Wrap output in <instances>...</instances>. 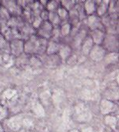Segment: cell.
Here are the masks:
<instances>
[{
	"label": "cell",
	"mask_w": 119,
	"mask_h": 132,
	"mask_svg": "<svg viewBox=\"0 0 119 132\" xmlns=\"http://www.w3.org/2000/svg\"><path fill=\"white\" fill-rule=\"evenodd\" d=\"M106 51L107 50L102 45H94L88 56L91 60H93L95 62H98L104 59L106 54Z\"/></svg>",
	"instance_id": "cell-1"
},
{
	"label": "cell",
	"mask_w": 119,
	"mask_h": 132,
	"mask_svg": "<svg viewBox=\"0 0 119 132\" xmlns=\"http://www.w3.org/2000/svg\"><path fill=\"white\" fill-rule=\"evenodd\" d=\"M53 26L49 21H43L41 26L38 29V35L44 39H49L52 37Z\"/></svg>",
	"instance_id": "cell-2"
},
{
	"label": "cell",
	"mask_w": 119,
	"mask_h": 132,
	"mask_svg": "<svg viewBox=\"0 0 119 132\" xmlns=\"http://www.w3.org/2000/svg\"><path fill=\"white\" fill-rule=\"evenodd\" d=\"M10 49L11 53L18 56L24 52V42L22 39H13L11 41Z\"/></svg>",
	"instance_id": "cell-3"
},
{
	"label": "cell",
	"mask_w": 119,
	"mask_h": 132,
	"mask_svg": "<svg viewBox=\"0 0 119 132\" xmlns=\"http://www.w3.org/2000/svg\"><path fill=\"white\" fill-rule=\"evenodd\" d=\"M90 37L93 40L95 45H103L106 37V34L101 29H95L91 30Z\"/></svg>",
	"instance_id": "cell-4"
},
{
	"label": "cell",
	"mask_w": 119,
	"mask_h": 132,
	"mask_svg": "<svg viewBox=\"0 0 119 132\" xmlns=\"http://www.w3.org/2000/svg\"><path fill=\"white\" fill-rule=\"evenodd\" d=\"M87 26L91 30H95V29H101V26H103V23L100 19V17L95 14H90L89 15L87 18Z\"/></svg>",
	"instance_id": "cell-5"
},
{
	"label": "cell",
	"mask_w": 119,
	"mask_h": 132,
	"mask_svg": "<svg viewBox=\"0 0 119 132\" xmlns=\"http://www.w3.org/2000/svg\"><path fill=\"white\" fill-rule=\"evenodd\" d=\"M22 125V119L21 116H15L7 120V127L12 130H17Z\"/></svg>",
	"instance_id": "cell-6"
},
{
	"label": "cell",
	"mask_w": 119,
	"mask_h": 132,
	"mask_svg": "<svg viewBox=\"0 0 119 132\" xmlns=\"http://www.w3.org/2000/svg\"><path fill=\"white\" fill-rule=\"evenodd\" d=\"M94 45L95 44L93 42V40L91 39L90 35L85 37L84 39L83 40V42H82V45H81V51L83 53V54L85 56H88L90 50L92 49Z\"/></svg>",
	"instance_id": "cell-7"
},
{
	"label": "cell",
	"mask_w": 119,
	"mask_h": 132,
	"mask_svg": "<svg viewBox=\"0 0 119 132\" xmlns=\"http://www.w3.org/2000/svg\"><path fill=\"white\" fill-rule=\"evenodd\" d=\"M84 3V11L87 14L90 15L96 14L98 4L95 2V0H85Z\"/></svg>",
	"instance_id": "cell-8"
},
{
	"label": "cell",
	"mask_w": 119,
	"mask_h": 132,
	"mask_svg": "<svg viewBox=\"0 0 119 132\" xmlns=\"http://www.w3.org/2000/svg\"><path fill=\"white\" fill-rule=\"evenodd\" d=\"M114 108V104L112 101L109 100H103L101 102V105H100V109H101L102 114L107 115L109 113H111Z\"/></svg>",
	"instance_id": "cell-9"
},
{
	"label": "cell",
	"mask_w": 119,
	"mask_h": 132,
	"mask_svg": "<svg viewBox=\"0 0 119 132\" xmlns=\"http://www.w3.org/2000/svg\"><path fill=\"white\" fill-rule=\"evenodd\" d=\"M57 54L62 60H67L71 55V48L67 45H60Z\"/></svg>",
	"instance_id": "cell-10"
},
{
	"label": "cell",
	"mask_w": 119,
	"mask_h": 132,
	"mask_svg": "<svg viewBox=\"0 0 119 132\" xmlns=\"http://www.w3.org/2000/svg\"><path fill=\"white\" fill-rule=\"evenodd\" d=\"M109 6V0H102L101 3H98L97 6L96 14L98 17L103 16L108 11Z\"/></svg>",
	"instance_id": "cell-11"
},
{
	"label": "cell",
	"mask_w": 119,
	"mask_h": 132,
	"mask_svg": "<svg viewBox=\"0 0 119 132\" xmlns=\"http://www.w3.org/2000/svg\"><path fill=\"white\" fill-rule=\"evenodd\" d=\"M60 46V44L57 42L55 40H52L47 44L45 51H46L48 55H54L58 53Z\"/></svg>",
	"instance_id": "cell-12"
},
{
	"label": "cell",
	"mask_w": 119,
	"mask_h": 132,
	"mask_svg": "<svg viewBox=\"0 0 119 132\" xmlns=\"http://www.w3.org/2000/svg\"><path fill=\"white\" fill-rule=\"evenodd\" d=\"M48 21L53 26H59L61 24V19L58 16L57 11H52L49 12V18Z\"/></svg>",
	"instance_id": "cell-13"
},
{
	"label": "cell",
	"mask_w": 119,
	"mask_h": 132,
	"mask_svg": "<svg viewBox=\"0 0 119 132\" xmlns=\"http://www.w3.org/2000/svg\"><path fill=\"white\" fill-rule=\"evenodd\" d=\"M71 30H72V26L68 22H65V23L62 24L60 27V34L62 37L68 36L71 33Z\"/></svg>",
	"instance_id": "cell-14"
},
{
	"label": "cell",
	"mask_w": 119,
	"mask_h": 132,
	"mask_svg": "<svg viewBox=\"0 0 119 132\" xmlns=\"http://www.w3.org/2000/svg\"><path fill=\"white\" fill-rule=\"evenodd\" d=\"M57 13L58 14V16L60 17V18L61 19V21H63L65 19H68V18L69 17V13L68 11L66 8L63 7L62 6H60L58 7V9L57 10Z\"/></svg>",
	"instance_id": "cell-15"
},
{
	"label": "cell",
	"mask_w": 119,
	"mask_h": 132,
	"mask_svg": "<svg viewBox=\"0 0 119 132\" xmlns=\"http://www.w3.org/2000/svg\"><path fill=\"white\" fill-rule=\"evenodd\" d=\"M59 6V3L57 1H56V0H49L47 4L45 5V8H46L45 10H47L49 12L57 11Z\"/></svg>",
	"instance_id": "cell-16"
},
{
	"label": "cell",
	"mask_w": 119,
	"mask_h": 132,
	"mask_svg": "<svg viewBox=\"0 0 119 132\" xmlns=\"http://www.w3.org/2000/svg\"><path fill=\"white\" fill-rule=\"evenodd\" d=\"M117 56H118L117 53L111 52L108 54H106L104 59H105V61H106V62L107 64H111V63H114V62L117 61Z\"/></svg>",
	"instance_id": "cell-17"
},
{
	"label": "cell",
	"mask_w": 119,
	"mask_h": 132,
	"mask_svg": "<svg viewBox=\"0 0 119 132\" xmlns=\"http://www.w3.org/2000/svg\"><path fill=\"white\" fill-rule=\"evenodd\" d=\"M105 122L108 126L111 127V128L114 129L116 127L117 122V118H115L112 116H107L105 118Z\"/></svg>",
	"instance_id": "cell-18"
},
{
	"label": "cell",
	"mask_w": 119,
	"mask_h": 132,
	"mask_svg": "<svg viewBox=\"0 0 119 132\" xmlns=\"http://www.w3.org/2000/svg\"><path fill=\"white\" fill-rule=\"evenodd\" d=\"M11 14L6 8L1 6H0V18L3 20H9L11 18Z\"/></svg>",
	"instance_id": "cell-19"
},
{
	"label": "cell",
	"mask_w": 119,
	"mask_h": 132,
	"mask_svg": "<svg viewBox=\"0 0 119 132\" xmlns=\"http://www.w3.org/2000/svg\"><path fill=\"white\" fill-rule=\"evenodd\" d=\"M42 22H43L42 18H41L40 16H36V17H35V18H34L33 21L32 26H33V29H35V30H38V28H39V27L41 26Z\"/></svg>",
	"instance_id": "cell-20"
},
{
	"label": "cell",
	"mask_w": 119,
	"mask_h": 132,
	"mask_svg": "<svg viewBox=\"0 0 119 132\" xmlns=\"http://www.w3.org/2000/svg\"><path fill=\"white\" fill-rule=\"evenodd\" d=\"M60 3H61V6H62L63 7L66 8L68 11L70 10L71 6L74 5V3H73V2L71 1V0H61ZM71 7H72V6H71Z\"/></svg>",
	"instance_id": "cell-21"
},
{
	"label": "cell",
	"mask_w": 119,
	"mask_h": 132,
	"mask_svg": "<svg viewBox=\"0 0 119 132\" xmlns=\"http://www.w3.org/2000/svg\"><path fill=\"white\" fill-rule=\"evenodd\" d=\"M33 111L35 112L36 115H38L39 116H44V109L43 108L41 107V105H40L39 103L38 104H36L34 108H33Z\"/></svg>",
	"instance_id": "cell-22"
},
{
	"label": "cell",
	"mask_w": 119,
	"mask_h": 132,
	"mask_svg": "<svg viewBox=\"0 0 119 132\" xmlns=\"http://www.w3.org/2000/svg\"><path fill=\"white\" fill-rule=\"evenodd\" d=\"M49 11H48L47 10H44L41 12L40 14V17L42 18L43 21H48V18H49Z\"/></svg>",
	"instance_id": "cell-23"
},
{
	"label": "cell",
	"mask_w": 119,
	"mask_h": 132,
	"mask_svg": "<svg viewBox=\"0 0 119 132\" xmlns=\"http://www.w3.org/2000/svg\"><path fill=\"white\" fill-rule=\"evenodd\" d=\"M6 41L5 39V37L0 34V49H3L6 46Z\"/></svg>",
	"instance_id": "cell-24"
},
{
	"label": "cell",
	"mask_w": 119,
	"mask_h": 132,
	"mask_svg": "<svg viewBox=\"0 0 119 132\" xmlns=\"http://www.w3.org/2000/svg\"><path fill=\"white\" fill-rule=\"evenodd\" d=\"M82 132H95L93 128L90 127H87L83 129V130H82Z\"/></svg>",
	"instance_id": "cell-25"
},
{
	"label": "cell",
	"mask_w": 119,
	"mask_h": 132,
	"mask_svg": "<svg viewBox=\"0 0 119 132\" xmlns=\"http://www.w3.org/2000/svg\"><path fill=\"white\" fill-rule=\"evenodd\" d=\"M39 1H40V3H41V6H45L49 0H39Z\"/></svg>",
	"instance_id": "cell-26"
},
{
	"label": "cell",
	"mask_w": 119,
	"mask_h": 132,
	"mask_svg": "<svg viewBox=\"0 0 119 132\" xmlns=\"http://www.w3.org/2000/svg\"><path fill=\"white\" fill-rule=\"evenodd\" d=\"M0 132H4L3 128V127L1 126V124H0Z\"/></svg>",
	"instance_id": "cell-27"
},
{
	"label": "cell",
	"mask_w": 119,
	"mask_h": 132,
	"mask_svg": "<svg viewBox=\"0 0 119 132\" xmlns=\"http://www.w3.org/2000/svg\"><path fill=\"white\" fill-rule=\"evenodd\" d=\"M70 132H79V131L77 130H71Z\"/></svg>",
	"instance_id": "cell-28"
},
{
	"label": "cell",
	"mask_w": 119,
	"mask_h": 132,
	"mask_svg": "<svg viewBox=\"0 0 119 132\" xmlns=\"http://www.w3.org/2000/svg\"><path fill=\"white\" fill-rule=\"evenodd\" d=\"M81 1H82V2H84V1H85V0H81Z\"/></svg>",
	"instance_id": "cell-29"
},
{
	"label": "cell",
	"mask_w": 119,
	"mask_h": 132,
	"mask_svg": "<svg viewBox=\"0 0 119 132\" xmlns=\"http://www.w3.org/2000/svg\"><path fill=\"white\" fill-rule=\"evenodd\" d=\"M30 132H34V131H30Z\"/></svg>",
	"instance_id": "cell-30"
}]
</instances>
